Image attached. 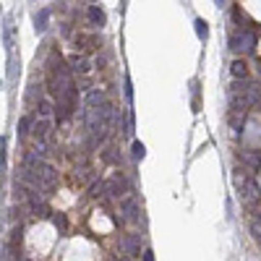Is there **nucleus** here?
Masks as SVG:
<instances>
[{"instance_id": "nucleus-17", "label": "nucleus", "mask_w": 261, "mask_h": 261, "mask_svg": "<svg viewBox=\"0 0 261 261\" xmlns=\"http://www.w3.org/2000/svg\"><path fill=\"white\" fill-rule=\"evenodd\" d=\"M144 154H146L144 144H141V141H134V160L139 162V160H144Z\"/></svg>"}, {"instance_id": "nucleus-11", "label": "nucleus", "mask_w": 261, "mask_h": 261, "mask_svg": "<svg viewBox=\"0 0 261 261\" xmlns=\"http://www.w3.org/2000/svg\"><path fill=\"white\" fill-rule=\"evenodd\" d=\"M47 21H50V8H42V11L37 13V18H34V32L42 34V32L47 29Z\"/></svg>"}, {"instance_id": "nucleus-25", "label": "nucleus", "mask_w": 261, "mask_h": 261, "mask_svg": "<svg viewBox=\"0 0 261 261\" xmlns=\"http://www.w3.org/2000/svg\"><path fill=\"white\" fill-rule=\"evenodd\" d=\"M258 248H261V235H258Z\"/></svg>"}, {"instance_id": "nucleus-24", "label": "nucleus", "mask_w": 261, "mask_h": 261, "mask_svg": "<svg viewBox=\"0 0 261 261\" xmlns=\"http://www.w3.org/2000/svg\"><path fill=\"white\" fill-rule=\"evenodd\" d=\"M217 6H220V8H225V0H217Z\"/></svg>"}, {"instance_id": "nucleus-5", "label": "nucleus", "mask_w": 261, "mask_h": 261, "mask_svg": "<svg viewBox=\"0 0 261 261\" xmlns=\"http://www.w3.org/2000/svg\"><path fill=\"white\" fill-rule=\"evenodd\" d=\"M120 212H123V220H125V222H130V225L141 220V209H139V201L134 199V196H128V199L123 201Z\"/></svg>"}, {"instance_id": "nucleus-3", "label": "nucleus", "mask_w": 261, "mask_h": 261, "mask_svg": "<svg viewBox=\"0 0 261 261\" xmlns=\"http://www.w3.org/2000/svg\"><path fill=\"white\" fill-rule=\"evenodd\" d=\"M256 47V37L251 29H232L230 32V50L232 53H251Z\"/></svg>"}, {"instance_id": "nucleus-20", "label": "nucleus", "mask_w": 261, "mask_h": 261, "mask_svg": "<svg viewBox=\"0 0 261 261\" xmlns=\"http://www.w3.org/2000/svg\"><path fill=\"white\" fill-rule=\"evenodd\" d=\"M125 99H134V86H130V79H125Z\"/></svg>"}, {"instance_id": "nucleus-23", "label": "nucleus", "mask_w": 261, "mask_h": 261, "mask_svg": "<svg viewBox=\"0 0 261 261\" xmlns=\"http://www.w3.org/2000/svg\"><path fill=\"white\" fill-rule=\"evenodd\" d=\"M144 261H154V253H151V251H144Z\"/></svg>"}, {"instance_id": "nucleus-10", "label": "nucleus", "mask_w": 261, "mask_h": 261, "mask_svg": "<svg viewBox=\"0 0 261 261\" xmlns=\"http://www.w3.org/2000/svg\"><path fill=\"white\" fill-rule=\"evenodd\" d=\"M53 110H55L53 99H50V97H39V102H37V115H39V118H53Z\"/></svg>"}, {"instance_id": "nucleus-18", "label": "nucleus", "mask_w": 261, "mask_h": 261, "mask_svg": "<svg viewBox=\"0 0 261 261\" xmlns=\"http://www.w3.org/2000/svg\"><path fill=\"white\" fill-rule=\"evenodd\" d=\"M6 136H0V170H6Z\"/></svg>"}, {"instance_id": "nucleus-19", "label": "nucleus", "mask_w": 261, "mask_h": 261, "mask_svg": "<svg viewBox=\"0 0 261 261\" xmlns=\"http://www.w3.org/2000/svg\"><path fill=\"white\" fill-rule=\"evenodd\" d=\"M99 193H105V183L102 180H94L92 188H89V196H99Z\"/></svg>"}, {"instance_id": "nucleus-15", "label": "nucleus", "mask_w": 261, "mask_h": 261, "mask_svg": "<svg viewBox=\"0 0 261 261\" xmlns=\"http://www.w3.org/2000/svg\"><path fill=\"white\" fill-rule=\"evenodd\" d=\"M29 125H32V118H21V123H18V136L21 139L29 136Z\"/></svg>"}, {"instance_id": "nucleus-2", "label": "nucleus", "mask_w": 261, "mask_h": 261, "mask_svg": "<svg viewBox=\"0 0 261 261\" xmlns=\"http://www.w3.org/2000/svg\"><path fill=\"white\" fill-rule=\"evenodd\" d=\"M227 105L230 110H248L251 107V99H248V81L246 79H235L230 86H227Z\"/></svg>"}, {"instance_id": "nucleus-1", "label": "nucleus", "mask_w": 261, "mask_h": 261, "mask_svg": "<svg viewBox=\"0 0 261 261\" xmlns=\"http://www.w3.org/2000/svg\"><path fill=\"white\" fill-rule=\"evenodd\" d=\"M235 186L241 191V199L246 206H256L261 201V188L256 186V180L243 170H235Z\"/></svg>"}, {"instance_id": "nucleus-21", "label": "nucleus", "mask_w": 261, "mask_h": 261, "mask_svg": "<svg viewBox=\"0 0 261 261\" xmlns=\"http://www.w3.org/2000/svg\"><path fill=\"white\" fill-rule=\"evenodd\" d=\"M246 162H248V165H253V167H256V165H258V162H261V157H256V154H246Z\"/></svg>"}, {"instance_id": "nucleus-7", "label": "nucleus", "mask_w": 261, "mask_h": 261, "mask_svg": "<svg viewBox=\"0 0 261 261\" xmlns=\"http://www.w3.org/2000/svg\"><path fill=\"white\" fill-rule=\"evenodd\" d=\"M50 130H53V118H39L34 123V136H37L39 146H45V141L50 139Z\"/></svg>"}, {"instance_id": "nucleus-4", "label": "nucleus", "mask_w": 261, "mask_h": 261, "mask_svg": "<svg viewBox=\"0 0 261 261\" xmlns=\"http://www.w3.org/2000/svg\"><path fill=\"white\" fill-rule=\"evenodd\" d=\"M105 193L113 196V199H120V196L128 193V180L120 175V172H115V175H110V180L105 183Z\"/></svg>"}, {"instance_id": "nucleus-14", "label": "nucleus", "mask_w": 261, "mask_h": 261, "mask_svg": "<svg viewBox=\"0 0 261 261\" xmlns=\"http://www.w3.org/2000/svg\"><path fill=\"white\" fill-rule=\"evenodd\" d=\"M105 102V94L99 89H92L89 94H86V105H102Z\"/></svg>"}, {"instance_id": "nucleus-22", "label": "nucleus", "mask_w": 261, "mask_h": 261, "mask_svg": "<svg viewBox=\"0 0 261 261\" xmlns=\"http://www.w3.org/2000/svg\"><path fill=\"white\" fill-rule=\"evenodd\" d=\"M251 230H253V235L258 238V235H261V222H253V225H251Z\"/></svg>"}, {"instance_id": "nucleus-12", "label": "nucleus", "mask_w": 261, "mask_h": 261, "mask_svg": "<svg viewBox=\"0 0 261 261\" xmlns=\"http://www.w3.org/2000/svg\"><path fill=\"white\" fill-rule=\"evenodd\" d=\"M230 73H232L235 79H248V63H246V60H232Z\"/></svg>"}, {"instance_id": "nucleus-13", "label": "nucleus", "mask_w": 261, "mask_h": 261, "mask_svg": "<svg viewBox=\"0 0 261 261\" xmlns=\"http://www.w3.org/2000/svg\"><path fill=\"white\" fill-rule=\"evenodd\" d=\"M193 27H196V34H199V39H201V42H206V39H209V24H206L204 18H196V24H193Z\"/></svg>"}, {"instance_id": "nucleus-9", "label": "nucleus", "mask_w": 261, "mask_h": 261, "mask_svg": "<svg viewBox=\"0 0 261 261\" xmlns=\"http://www.w3.org/2000/svg\"><path fill=\"white\" fill-rule=\"evenodd\" d=\"M86 18H89V24L94 27V29H102L105 27V11L99 8V6H89V11H86Z\"/></svg>"}, {"instance_id": "nucleus-6", "label": "nucleus", "mask_w": 261, "mask_h": 261, "mask_svg": "<svg viewBox=\"0 0 261 261\" xmlns=\"http://www.w3.org/2000/svg\"><path fill=\"white\" fill-rule=\"evenodd\" d=\"M120 251L125 256H139L141 253V235H136V232L125 235L123 241H120Z\"/></svg>"}, {"instance_id": "nucleus-16", "label": "nucleus", "mask_w": 261, "mask_h": 261, "mask_svg": "<svg viewBox=\"0 0 261 261\" xmlns=\"http://www.w3.org/2000/svg\"><path fill=\"white\" fill-rule=\"evenodd\" d=\"M53 222H55V227H58L60 232L68 230V220H65V214H55V217H53Z\"/></svg>"}, {"instance_id": "nucleus-8", "label": "nucleus", "mask_w": 261, "mask_h": 261, "mask_svg": "<svg viewBox=\"0 0 261 261\" xmlns=\"http://www.w3.org/2000/svg\"><path fill=\"white\" fill-rule=\"evenodd\" d=\"M68 65H71V73H79V76H86L92 71V60L84 58V55H71Z\"/></svg>"}]
</instances>
